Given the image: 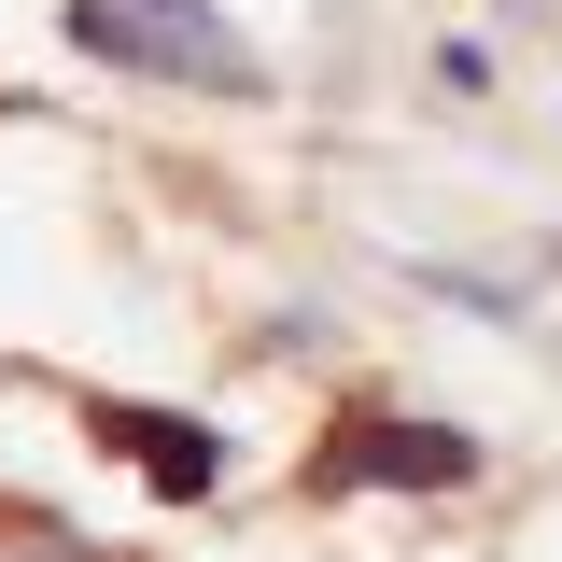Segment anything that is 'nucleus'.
Segmentation results:
<instances>
[{
  "label": "nucleus",
  "instance_id": "nucleus-4",
  "mask_svg": "<svg viewBox=\"0 0 562 562\" xmlns=\"http://www.w3.org/2000/svg\"><path fill=\"white\" fill-rule=\"evenodd\" d=\"M0 562H99V549H85V520H57L43 492H0Z\"/></svg>",
  "mask_w": 562,
  "mask_h": 562
},
{
  "label": "nucleus",
  "instance_id": "nucleus-3",
  "mask_svg": "<svg viewBox=\"0 0 562 562\" xmlns=\"http://www.w3.org/2000/svg\"><path fill=\"white\" fill-rule=\"evenodd\" d=\"M99 450H127L140 479L169 492V506H198V492H225V436H211L198 408H140V394H99Z\"/></svg>",
  "mask_w": 562,
  "mask_h": 562
},
{
  "label": "nucleus",
  "instance_id": "nucleus-1",
  "mask_svg": "<svg viewBox=\"0 0 562 562\" xmlns=\"http://www.w3.org/2000/svg\"><path fill=\"white\" fill-rule=\"evenodd\" d=\"M70 43L113 57V70H155V85H211V99H254L268 85L254 43L225 14H198V0H70Z\"/></svg>",
  "mask_w": 562,
  "mask_h": 562
},
{
  "label": "nucleus",
  "instance_id": "nucleus-2",
  "mask_svg": "<svg viewBox=\"0 0 562 562\" xmlns=\"http://www.w3.org/2000/svg\"><path fill=\"white\" fill-rule=\"evenodd\" d=\"M479 479V436L464 422H408V408H338L310 450V506L338 492H464Z\"/></svg>",
  "mask_w": 562,
  "mask_h": 562
}]
</instances>
